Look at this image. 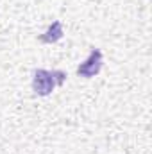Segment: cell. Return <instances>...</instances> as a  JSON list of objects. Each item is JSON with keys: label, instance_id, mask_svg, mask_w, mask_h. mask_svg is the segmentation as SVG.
<instances>
[{"label": "cell", "instance_id": "3957f363", "mask_svg": "<svg viewBox=\"0 0 152 154\" xmlns=\"http://www.w3.org/2000/svg\"><path fill=\"white\" fill-rule=\"evenodd\" d=\"M61 38H63V25H61V22H54L45 31V34L39 36V41L41 43H56V41H59Z\"/></svg>", "mask_w": 152, "mask_h": 154}, {"label": "cell", "instance_id": "6da1fadb", "mask_svg": "<svg viewBox=\"0 0 152 154\" xmlns=\"http://www.w3.org/2000/svg\"><path fill=\"white\" fill-rule=\"evenodd\" d=\"M66 79V74L63 70H43L39 68L34 72L32 77V90L36 95H50L56 86H61Z\"/></svg>", "mask_w": 152, "mask_h": 154}, {"label": "cell", "instance_id": "7a4b0ae2", "mask_svg": "<svg viewBox=\"0 0 152 154\" xmlns=\"http://www.w3.org/2000/svg\"><path fill=\"white\" fill-rule=\"evenodd\" d=\"M100 68H102V52L99 48H91L90 57L77 66V75L90 79V77L97 75L100 72Z\"/></svg>", "mask_w": 152, "mask_h": 154}]
</instances>
